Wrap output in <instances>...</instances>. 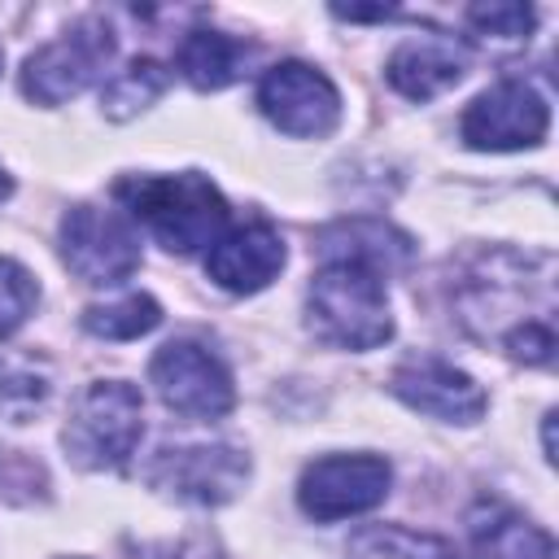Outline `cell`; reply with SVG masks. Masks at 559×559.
<instances>
[{"instance_id": "obj_7", "label": "cell", "mask_w": 559, "mask_h": 559, "mask_svg": "<svg viewBox=\"0 0 559 559\" xmlns=\"http://www.w3.org/2000/svg\"><path fill=\"white\" fill-rule=\"evenodd\" d=\"M550 127V105L537 87L528 83H493L489 92H480L463 118H459V135L467 148L480 153H511V148H533L546 140Z\"/></svg>"}, {"instance_id": "obj_12", "label": "cell", "mask_w": 559, "mask_h": 559, "mask_svg": "<svg viewBox=\"0 0 559 559\" xmlns=\"http://www.w3.org/2000/svg\"><path fill=\"white\" fill-rule=\"evenodd\" d=\"M284 258V236L271 223H240L210 245L205 271L227 293H258L280 275Z\"/></svg>"}, {"instance_id": "obj_8", "label": "cell", "mask_w": 559, "mask_h": 559, "mask_svg": "<svg viewBox=\"0 0 559 559\" xmlns=\"http://www.w3.org/2000/svg\"><path fill=\"white\" fill-rule=\"evenodd\" d=\"M148 380L157 384L162 402L175 415H188V419H218L236 402L231 371L223 367L218 354H210L197 341H170V345H162L153 354V362H148Z\"/></svg>"}, {"instance_id": "obj_9", "label": "cell", "mask_w": 559, "mask_h": 559, "mask_svg": "<svg viewBox=\"0 0 559 559\" xmlns=\"http://www.w3.org/2000/svg\"><path fill=\"white\" fill-rule=\"evenodd\" d=\"M258 109L284 135L314 140L341 122V92L323 70L306 61H280L258 83Z\"/></svg>"}, {"instance_id": "obj_3", "label": "cell", "mask_w": 559, "mask_h": 559, "mask_svg": "<svg viewBox=\"0 0 559 559\" xmlns=\"http://www.w3.org/2000/svg\"><path fill=\"white\" fill-rule=\"evenodd\" d=\"M144 432V402L127 380H92L70 419H66V454L87 472H118Z\"/></svg>"}, {"instance_id": "obj_15", "label": "cell", "mask_w": 559, "mask_h": 559, "mask_svg": "<svg viewBox=\"0 0 559 559\" xmlns=\"http://www.w3.org/2000/svg\"><path fill=\"white\" fill-rule=\"evenodd\" d=\"M249 66V44H240L236 35L223 31H192L179 44V70L192 87L201 92H218L227 83H236Z\"/></svg>"}, {"instance_id": "obj_19", "label": "cell", "mask_w": 559, "mask_h": 559, "mask_svg": "<svg viewBox=\"0 0 559 559\" xmlns=\"http://www.w3.org/2000/svg\"><path fill=\"white\" fill-rule=\"evenodd\" d=\"M354 559H454L441 537L411 528H371L354 542Z\"/></svg>"}, {"instance_id": "obj_17", "label": "cell", "mask_w": 559, "mask_h": 559, "mask_svg": "<svg viewBox=\"0 0 559 559\" xmlns=\"http://www.w3.org/2000/svg\"><path fill=\"white\" fill-rule=\"evenodd\" d=\"M166 83H170V74H166V66L162 61H153V57H140V61H131L127 70H118L109 83H105V92H100V109H105V118H135L140 109H148L162 92H166Z\"/></svg>"}, {"instance_id": "obj_20", "label": "cell", "mask_w": 559, "mask_h": 559, "mask_svg": "<svg viewBox=\"0 0 559 559\" xmlns=\"http://www.w3.org/2000/svg\"><path fill=\"white\" fill-rule=\"evenodd\" d=\"M44 402H48V376L26 362L0 358V419L26 424Z\"/></svg>"}, {"instance_id": "obj_6", "label": "cell", "mask_w": 559, "mask_h": 559, "mask_svg": "<svg viewBox=\"0 0 559 559\" xmlns=\"http://www.w3.org/2000/svg\"><path fill=\"white\" fill-rule=\"evenodd\" d=\"M389 485H393V472L380 454H328L301 472L297 502L310 520L332 524V520H349L380 507Z\"/></svg>"}, {"instance_id": "obj_2", "label": "cell", "mask_w": 559, "mask_h": 559, "mask_svg": "<svg viewBox=\"0 0 559 559\" xmlns=\"http://www.w3.org/2000/svg\"><path fill=\"white\" fill-rule=\"evenodd\" d=\"M306 323L323 345H336V349L384 345L393 336V314H389V293L380 271L345 258L323 262V271L310 280V293H306Z\"/></svg>"}, {"instance_id": "obj_26", "label": "cell", "mask_w": 559, "mask_h": 559, "mask_svg": "<svg viewBox=\"0 0 559 559\" xmlns=\"http://www.w3.org/2000/svg\"><path fill=\"white\" fill-rule=\"evenodd\" d=\"M0 66H4V48H0Z\"/></svg>"}, {"instance_id": "obj_4", "label": "cell", "mask_w": 559, "mask_h": 559, "mask_svg": "<svg viewBox=\"0 0 559 559\" xmlns=\"http://www.w3.org/2000/svg\"><path fill=\"white\" fill-rule=\"evenodd\" d=\"M114 57V31L96 17L70 26L61 39L35 48L22 66V92L35 105H61L105 74Z\"/></svg>"}, {"instance_id": "obj_13", "label": "cell", "mask_w": 559, "mask_h": 559, "mask_svg": "<svg viewBox=\"0 0 559 559\" xmlns=\"http://www.w3.org/2000/svg\"><path fill=\"white\" fill-rule=\"evenodd\" d=\"M384 70H389V83L406 100H432L437 92H445L463 79L467 52L445 35H419V39L397 44Z\"/></svg>"}, {"instance_id": "obj_11", "label": "cell", "mask_w": 559, "mask_h": 559, "mask_svg": "<svg viewBox=\"0 0 559 559\" xmlns=\"http://www.w3.org/2000/svg\"><path fill=\"white\" fill-rule=\"evenodd\" d=\"M389 389L411 411H424V415L445 419V424H476L485 415V389L467 371H459L454 362L432 358V354L406 358L389 376Z\"/></svg>"}, {"instance_id": "obj_21", "label": "cell", "mask_w": 559, "mask_h": 559, "mask_svg": "<svg viewBox=\"0 0 559 559\" xmlns=\"http://www.w3.org/2000/svg\"><path fill=\"white\" fill-rule=\"evenodd\" d=\"M35 301H39V284H35V275H31L22 262L0 258V341L13 336V332L31 319Z\"/></svg>"}, {"instance_id": "obj_1", "label": "cell", "mask_w": 559, "mask_h": 559, "mask_svg": "<svg viewBox=\"0 0 559 559\" xmlns=\"http://www.w3.org/2000/svg\"><path fill=\"white\" fill-rule=\"evenodd\" d=\"M118 201L127 214L170 253H197L214 245L227 227V201L223 192L197 175H131L118 183Z\"/></svg>"}, {"instance_id": "obj_24", "label": "cell", "mask_w": 559, "mask_h": 559, "mask_svg": "<svg viewBox=\"0 0 559 559\" xmlns=\"http://www.w3.org/2000/svg\"><path fill=\"white\" fill-rule=\"evenodd\" d=\"M162 555L166 559H214L205 546H197V542H179V546H162Z\"/></svg>"}, {"instance_id": "obj_23", "label": "cell", "mask_w": 559, "mask_h": 559, "mask_svg": "<svg viewBox=\"0 0 559 559\" xmlns=\"http://www.w3.org/2000/svg\"><path fill=\"white\" fill-rule=\"evenodd\" d=\"M44 476H39V467H31L22 454H13V450H0V493L4 498H17L13 489H22V498H31V489L39 485Z\"/></svg>"}, {"instance_id": "obj_5", "label": "cell", "mask_w": 559, "mask_h": 559, "mask_svg": "<svg viewBox=\"0 0 559 559\" xmlns=\"http://www.w3.org/2000/svg\"><path fill=\"white\" fill-rule=\"evenodd\" d=\"M61 258L66 266L96 288H114L140 266V236L118 210L74 205L61 218Z\"/></svg>"}, {"instance_id": "obj_10", "label": "cell", "mask_w": 559, "mask_h": 559, "mask_svg": "<svg viewBox=\"0 0 559 559\" xmlns=\"http://www.w3.org/2000/svg\"><path fill=\"white\" fill-rule=\"evenodd\" d=\"M148 480L179 502L218 507L245 489L249 459L231 445H175L148 463Z\"/></svg>"}, {"instance_id": "obj_22", "label": "cell", "mask_w": 559, "mask_h": 559, "mask_svg": "<svg viewBox=\"0 0 559 559\" xmlns=\"http://www.w3.org/2000/svg\"><path fill=\"white\" fill-rule=\"evenodd\" d=\"M467 22H472V31H480V39L524 44L533 31V9L528 4H472Z\"/></svg>"}, {"instance_id": "obj_16", "label": "cell", "mask_w": 559, "mask_h": 559, "mask_svg": "<svg viewBox=\"0 0 559 559\" xmlns=\"http://www.w3.org/2000/svg\"><path fill=\"white\" fill-rule=\"evenodd\" d=\"M472 546L480 559H550L555 555L550 537L507 507H489V515H472Z\"/></svg>"}, {"instance_id": "obj_25", "label": "cell", "mask_w": 559, "mask_h": 559, "mask_svg": "<svg viewBox=\"0 0 559 559\" xmlns=\"http://www.w3.org/2000/svg\"><path fill=\"white\" fill-rule=\"evenodd\" d=\"M9 192H13V183H9V175H4V170H0V201H4V197H9Z\"/></svg>"}, {"instance_id": "obj_14", "label": "cell", "mask_w": 559, "mask_h": 559, "mask_svg": "<svg viewBox=\"0 0 559 559\" xmlns=\"http://www.w3.org/2000/svg\"><path fill=\"white\" fill-rule=\"evenodd\" d=\"M319 253L345 258V262H362L371 271H397L411 258V236H402L397 227L380 223V218H349V223H332L319 236Z\"/></svg>"}, {"instance_id": "obj_18", "label": "cell", "mask_w": 559, "mask_h": 559, "mask_svg": "<svg viewBox=\"0 0 559 559\" xmlns=\"http://www.w3.org/2000/svg\"><path fill=\"white\" fill-rule=\"evenodd\" d=\"M157 323H162V306L148 293H127L118 301L83 310V328L92 336H105V341H135V336L153 332Z\"/></svg>"}]
</instances>
